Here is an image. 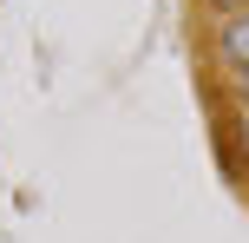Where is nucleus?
Listing matches in <instances>:
<instances>
[{
    "label": "nucleus",
    "mask_w": 249,
    "mask_h": 243,
    "mask_svg": "<svg viewBox=\"0 0 249 243\" xmlns=\"http://www.w3.org/2000/svg\"><path fill=\"white\" fill-rule=\"evenodd\" d=\"M216 53H223V66L249 73V13H223V26H216Z\"/></svg>",
    "instance_id": "obj_1"
},
{
    "label": "nucleus",
    "mask_w": 249,
    "mask_h": 243,
    "mask_svg": "<svg viewBox=\"0 0 249 243\" xmlns=\"http://www.w3.org/2000/svg\"><path fill=\"white\" fill-rule=\"evenodd\" d=\"M236 86H243V99H249V73H236Z\"/></svg>",
    "instance_id": "obj_3"
},
{
    "label": "nucleus",
    "mask_w": 249,
    "mask_h": 243,
    "mask_svg": "<svg viewBox=\"0 0 249 243\" xmlns=\"http://www.w3.org/2000/svg\"><path fill=\"white\" fill-rule=\"evenodd\" d=\"M210 7H223V13H243V0H210Z\"/></svg>",
    "instance_id": "obj_2"
},
{
    "label": "nucleus",
    "mask_w": 249,
    "mask_h": 243,
    "mask_svg": "<svg viewBox=\"0 0 249 243\" xmlns=\"http://www.w3.org/2000/svg\"><path fill=\"white\" fill-rule=\"evenodd\" d=\"M243 151H249V118H243Z\"/></svg>",
    "instance_id": "obj_4"
}]
</instances>
